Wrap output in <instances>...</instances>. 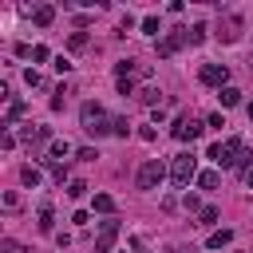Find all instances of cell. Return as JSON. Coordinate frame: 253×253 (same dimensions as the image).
I'll return each instance as SVG.
<instances>
[{
    "label": "cell",
    "mask_w": 253,
    "mask_h": 253,
    "mask_svg": "<svg viewBox=\"0 0 253 253\" xmlns=\"http://www.w3.org/2000/svg\"><path fill=\"white\" fill-rule=\"evenodd\" d=\"M4 210H20V194H16V190L4 194Z\"/></svg>",
    "instance_id": "obj_29"
},
{
    "label": "cell",
    "mask_w": 253,
    "mask_h": 253,
    "mask_svg": "<svg viewBox=\"0 0 253 253\" xmlns=\"http://www.w3.org/2000/svg\"><path fill=\"white\" fill-rule=\"evenodd\" d=\"M206 32H210L206 24H194V28L186 32V36H190V43H202V40H206Z\"/></svg>",
    "instance_id": "obj_25"
},
{
    "label": "cell",
    "mask_w": 253,
    "mask_h": 253,
    "mask_svg": "<svg viewBox=\"0 0 253 253\" xmlns=\"http://www.w3.org/2000/svg\"><path fill=\"white\" fill-rule=\"evenodd\" d=\"M206 126L198 123V119H190V115H182V119H174V126H170V134L178 138V142H194L198 134H202Z\"/></svg>",
    "instance_id": "obj_6"
},
{
    "label": "cell",
    "mask_w": 253,
    "mask_h": 253,
    "mask_svg": "<svg viewBox=\"0 0 253 253\" xmlns=\"http://www.w3.org/2000/svg\"><path fill=\"white\" fill-rule=\"evenodd\" d=\"M32 59H36V63H43V59H51V51H47L43 43H36V47H32Z\"/></svg>",
    "instance_id": "obj_28"
},
{
    "label": "cell",
    "mask_w": 253,
    "mask_h": 253,
    "mask_svg": "<svg viewBox=\"0 0 253 253\" xmlns=\"http://www.w3.org/2000/svg\"><path fill=\"white\" fill-rule=\"evenodd\" d=\"M241 28H245L241 16H225V20L217 24V40H221V43H237V40H241Z\"/></svg>",
    "instance_id": "obj_9"
},
{
    "label": "cell",
    "mask_w": 253,
    "mask_h": 253,
    "mask_svg": "<svg viewBox=\"0 0 253 253\" xmlns=\"http://www.w3.org/2000/svg\"><path fill=\"white\" fill-rule=\"evenodd\" d=\"M47 166H51V178L63 186V178H67V166H63V162H51V158H47Z\"/></svg>",
    "instance_id": "obj_27"
},
{
    "label": "cell",
    "mask_w": 253,
    "mask_h": 253,
    "mask_svg": "<svg viewBox=\"0 0 253 253\" xmlns=\"http://www.w3.org/2000/svg\"><path fill=\"white\" fill-rule=\"evenodd\" d=\"M182 206H186V210H202V206H198V194H186V198H182Z\"/></svg>",
    "instance_id": "obj_36"
},
{
    "label": "cell",
    "mask_w": 253,
    "mask_h": 253,
    "mask_svg": "<svg viewBox=\"0 0 253 253\" xmlns=\"http://www.w3.org/2000/svg\"><path fill=\"white\" fill-rule=\"evenodd\" d=\"M71 67H75V63H71V59H67V55H59V59H55V71H59V75H67V71H71Z\"/></svg>",
    "instance_id": "obj_30"
},
{
    "label": "cell",
    "mask_w": 253,
    "mask_h": 253,
    "mask_svg": "<svg viewBox=\"0 0 253 253\" xmlns=\"http://www.w3.org/2000/svg\"><path fill=\"white\" fill-rule=\"evenodd\" d=\"M166 174H170V170L162 166V158H146V162L138 166V174H134V182H138V190H158Z\"/></svg>",
    "instance_id": "obj_3"
},
{
    "label": "cell",
    "mask_w": 253,
    "mask_h": 253,
    "mask_svg": "<svg viewBox=\"0 0 253 253\" xmlns=\"http://www.w3.org/2000/svg\"><path fill=\"white\" fill-rule=\"evenodd\" d=\"M217 217H221V210H217V206H202V210H198V225H213Z\"/></svg>",
    "instance_id": "obj_18"
},
{
    "label": "cell",
    "mask_w": 253,
    "mask_h": 253,
    "mask_svg": "<svg viewBox=\"0 0 253 253\" xmlns=\"http://www.w3.org/2000/svg\"><path fill=\"white\" fill-rule=\"evenodd\" d=\"M51 20H55V8L51 4H36L32 8V24L36 28H51Z\"/></svg>",
    "instance_id": "obj_10"
},
{
    "label": "cell",
    "mask_w": 253,
    "mask_h": 253,
    "mask_svg": "<svg viewBox=\"0 0 253 253\" xmlns=\"http://www.w3.org/2000/svg\"><path fill=\"white\" fill-rule=\"evenodd\" d=\"M245 186H249V190H253V166H249V170H245Z\"/></svg>",
    "instance_id": "obj_38"
},
{
    "label": "cell",
    "mask_w": 253,
    "mask_h": 253,
    "mask_svg": "<svg viewBox=\"0 0 253 253\" xmlns=\"http://www.w3.org/2000/svg\"><path fill=\"white\" fill-rule=\"evenodd\" d=\"M142 32H146V36H158V32H162L158 16H142Z\"/></svg>",
    "instance_id": "obj_23"
},
{
    "label": "cell",
    "mask_w": 253,
    "mask_h": 253,
    "mask_svg": "<svg viewBox=\"0 0 253 253\" xmlns=\"http://www.w3.org/2000/svg\"><path fill=\"white\" fill-rule=\"evenodd\" d=\"M111 134L126 138V134H130V119H115V123H111Z\"/></svg>",
    "instance_id": "obj_24"
},
{
    "label": "cell",
    "mask_w": 253,
    "mask_h": 253,
    "mask_svg": "<svg viewBox=\"0 0 253 253\" xmlns=\"http://www.w3.org/2000/svg\"><path fill=\"white\" fill-rule=\"evenodd\" d=\"M24 83H28V87H43V75H40L36 67H28V71H24Z\"/></svg>",
    "instance_id": "obj_26"
},
{
    "label": "cell",
    "mask_w": 253,
    "mask_h": 253,
    "mask_svg": "<svg viewBox=\"0 0 253 253\" xmlns=\"http://www.w3.org/2000/svg\"><path fill=\"white\" fill-rule=\"evenodd\" d=\"M47 154H51V162H59V158L71 154V142H67V138H51V142H47Z\"/></svg>",
    "instance_id": "obj_11"
},
{
    "label": "cell",
    "mask_w": 253,
    "mask_h": 253,
    "mask_svg": "<svg viewBox=\"0 0 253 253\" xmlns=\"http://www.w3.org/2000/svg\"><path fill=\"white\" fill-rule=\"evenodd\" d=\"M138 99H142V103H146V107H158V103H162V91H158V87H154V83H146V87H142V91H138Z\"/></svg>",
    "instance_id": "obj_15"
},
{
    "label": "cell",
    "mask_w": 253,
    "mask_h": 253,
    "mask_svg": "<svg viewBox=\"0 0 253 253\" xmlns=\"http://www.w3.org/2000/svg\"><path fill=\"white\" fill-rule=\"evenodd\" d=\"M71 221H75V225H87V221H91V213H87V210H79V213H71Z\"/></svg>",
    "instance_id": "obj_37"
},
{
    "label": "cell",
    "mask_w": 253,
    "mask_h": 253,
    "mask_svg": "<svg viewBox=\"0 0 253 253\" xmlns=\"http://www.w3.org/2000/svg\"><path fill=\"white\" fill-rule=\"evenodd\" d=\"M67 47H71V51H83V47H87V32H71V36H67Z\"/></svg>",
    "instance_id": "obj_20"
},
{
    "label": "cell",
    "mask_w": 253,
    "mask_h": 253,
    "mask_svg": "<svg viewBox=\"0 0 253 253\" xmlns=\"http://www.w3.org/2000/svg\"><path fill=\"white\" fill-rule=\"evenodd\" d=\"M83 194H87V182L83 178H71L67 182V198H83Z\"/></svg>",
    "instance_id": "obj_22"
},
{
    "label": "cell",
    "mask_w": 253,
    "mask_h": 253,
    "mask_svg": "<svg viewBox=\"0 0 253 253\" xmlns=\"http://www.w3.org/2000/svg\"><path fill=\"white\" fill-rule=\"evenodd\" d=\"M20 178H24V186H32V190H36V186L43 182V174H40L36 166H24V170H20Z\"/></svg>",
    "instance_id": "obj_19"
},
{
    "label": "cell",
    "mask_w": 253,
    "mask_h": 253,
    "mask_svg": "<svg viewBox=\"0 0 253 253\" xmlns=\"http://www.w3.org/2000/svg\"><path fill=\"white\" fill-rule=\"evenodd\" d=\"M217 182H221L217 170H202V174H198V186H202V190H217Z\"/></svg>",
    "instance_id": "obj_17"
},
{
    "label": "cell",
    "mask_w": 253,
    "mask_h": 253,
    "mask_svg": "<svg viewBox=\"0 0 253 253\" xmlns=\"http://www.w3.org/2000/svg\"><path fill=\"white\" fill-rule=\"evenodd\" d=\"M24 111H28V103H12V107H8V119H4V126H12L16 119H24Z\"/></svg>",
    "instance_id": "obj_21"
},
{
    "label": "cell",
    "mask_w": 253,
    "mask_h": 253,
    "mask_svg": "<svg viewBox=\"0 0 253 253\" xmlns=\"http://www.w3.org/2000/svg\"><path fill=\"white\" fill-rule=\"evenodd\" d=\"M249 119H253V99H249Z\"/></svg>",
    "instance_id": "obj_39"
},
{
    "label": "cell",
    "mask_w": 253,
    "mask_h": 253,
    "mask_svg": "<svg viewBox=\"0 0 253 253\" xmlns=\"http://www.w3.org/2000/svg\"><path fill=\"white\" fill-rule=\"evenodd\" d=\"M36 225H40V233H55V213H51L47 202L40 206V221H36Z\"/></svg>",
    "instance_id": "obj_12"
},
{
    "label": "cell",
    "mask_w": 253,
    "mask_h": 253,
    "mask_svg": "<svg viewBox=\"0 0 253 253\" xmlns=\"http://www.w3.org/2000/svg\"><path fill=\"white\" fill-rule=\"evenodd\" d=\"M198 79L206 83V87H229V67L225 63H202V71H198Z\"/></svg>",
    "instance_id": "obj_4"
},
{
    "label": "cell",
    "mask_w": 253,
    "mask_h": 253,
    "mask_svg": "<svg viewBox=\"0 0 253 253\" xmlns=\"http://www.w3.org/2000/svg\"><path fill=\"white\" fill-rule=\"evenodd\" d=\"M229 241H233V229H213V233L206 237L210 249H221V245H229Z\"/></svg>",
    "instance_id": "obj_14"
},
{
    "label": "cell",
    "mask_w": 253,
    "mask_h": 253,
    "mask_svg": "<svg viewBox=\"0 0 253 253\" xmlns=\"http://www.w3.org/2000/svg\"><path fill=\"white\" fill-rule=\"evenodd\" d=\"M178 253H190V249H178Z\"/></svg>",
    "instance_id": "obj_40"
},
{
    "label": "cell",
    "mask_w": 253,
    "mask_h": 253,
    "mask_svg": "<svg viewBox=\"0 0 253 253\" xmlns=\"http://www.w3.org/2000/svg\"><path fill=\"white\" fill-rule=\"evenodd\" d=\"M210 158H213L221 170H237V150H233V138L213 142V146H210Z\"/></svg>",
    "instance_id": "obj_7"
},
{
    "label": "cell",
    "mask_w": 253,
    "mask_h": 253,
    "mask_svg": "<svg viewBox=\"0 0 253 253\" xmlns=\"http://www.w3.org/2000/svg\"><path fill=\"white\" fill-rule=\"evenodd\" d=\"M0 146H4V150H12V146H16V134H12V130H4V138H0Z\"/></svg>",
    "instance_id": "obj_35"
},
{
    "label": "cell",
    "mask_w": 253,
    "mask_h": 253,
    "mask_svg": "<svg viewBox=\"0 0 253 253\" xmlns=\"http://www.w3.org/2000/svg\"><path fill=\"white\" fill-rule=\"evenodd\" d=\"M111 123H115V119H111L99 103H83V107H79V126H83L87 134H107Z\"/></svg>",
    "instance_id": "obj_1"
},
{
    "label": "cell",
    "mask_w": 253,
    "mask_h": 253,
    "mask_svg": "<svg viewBox=\"0 0 253 253\" xmlns=\"http://www.w3.org/2000/svg\"><path fill=\"white\" fill-rule=\"evenodd\" d=\"M138 138H146V142H154V138H158V130H154V123H150V126H138Z\"/></svg>",
    "instance_id": "obj_31"
},
{
    "label": "cell",
    "mask_w": 253,
    "mask_h": 253,
    "mask_svg": "<svg viewBox=\"0 0 253 253\" xmlns=\"http://www.w3.org/2000/svg\"><path fill=\"white\" fill-rule=\"evenodd\" d=\"M206 126H217V130H221V126H225V119H221V111H213V115L206 119Z\"/></svg>",
    "instance_id": "obj_34"
},
{
    "label": "cell",
    "mask_w": 253,
    "mask_h": 253,
    "mask_svg": "<svg viewBox=\"0 0 253 253\" xmlns=\"http://www.w3.org/2000/svg\"><path fill=\"white\" fill-rule=\"evenodd\" d=\"M186 43H190V36H186L182 28H174L170 36H162V40L154 43V51H158V59H170V55H174L178 47H186Z\"/></svg>",
    "instance_id": "obj_5"
},
{
    "label": "cell",
    "mask_w": 253,
    "mask_h": 253,
    "mask_svg": "<svg viewBox=\"0 0 253 253\" xmlns=\"http://www.w3.org/2000/svg\"><path fill=\"white\" fill-rule=\"evenodd\" d=\"M75 158H83V162H95V158H99V150H91V146H83V150H75Z\"/></svg>",
    "instance_id": "obj_32"
},
{
    "label": "cell",
    "mask_w": 253,
    "mask_h": 253,
    "mask_svg": "<svg viewBox=\"0 0 253 253\" xmlns=\"http://www.w3.org/2000/svg\"><path fill=\"white\" fill-rule=\"evenodd\" d=\"M194 178H198V158H194L190 150L174 154V158H170V182H174L178 190H186V186H190Z\"/></svg>",
    "instance_id": "obj_2"
},
{
    "label": "cell",
    "mask_w": 253,
    "mask_h": 253,
    "mask_svg": "<svg viewBox=\"0 0 253 253\" xmlns=\"http://www.w3.org/2000/svg\"><path fill=\"white\" fill-rule=\"evenodd\" d=\"M91 210H95V213H115V198H111V194H95V198H91Z\"/></svg>",
    "instance_id": "obj_13"
},
{
    "label": "cell",
    "mask_w": 253,
    "mask_h": 253,
    "mask_svg": "<svg viewBox=\"0 0 253 253\" xmlns=\"http://www.w3.org/2000/svg\"><path fill=\"white\" fill-rule=\"evenodd\" d=\"M217 99H221V107H237V103H241V91L229 83V87H221V91H217Z\"/></svg>",
    "instance_id": "obj_16"
},
{
    "label": "cell",
    "mask_w": 253,
    "mask_h": 253,
    "mask_svg": "<svg viewBox=\"0 0 253 253\" xmlns=\"http://www.w3.org/2000/svg\"><path fill=\"white\" fill-rule=\"evenodd\" d=\"M115 241H119V221L111 217V221H103V229L95 233V253H111Z\"/></svg>",
    "instance_id": "obj_8"
},
{
    "label": "cell",
    "mask_w": 253,
    "mask_h": 253,
    "mask_svg": "<svg viewBox=\"0 0 253 253\" xmlns=\"http://www.w3.org/2000/svg\"><path fill=\"white\" fill-rule=\"evenodd\" d=\"M119 95H134V79H119Z\"/></svg>",
    "instance_id": "obj_33"
}]
</instances>
